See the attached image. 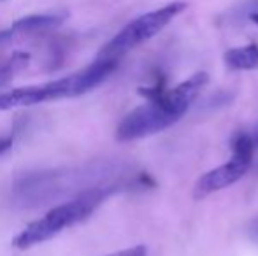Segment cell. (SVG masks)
Segmentation results:
<instances>
[{
  "mask_svg": "<svg viewBox=\"0 0 258 256\" xmlns=\"http://www.w3.org/2000/svg\"><path fill=\"white\" fill-rule=\"evenodd\" d=\"M118 62L119 60L97 56L85 68L74 72V74L65 75V77L0 93V111L16 109V107H30L35 106V104L85 95V93L92 92L97 86L102 84L105 79L116 70Z\"/></svg>",
  "mask_w": 258,
  "mask_h": 256,
  "instance_id": "1",
  "label": "cell"
},
{
  "mask_svg": "<svg viewBox=\"0 0 258 256\" xmlns=\"http://www.w3.org/2000/svg\"><path fill=\"white\" fill-rule=\"evenodd\" d=\"M119 186H97V188L86 190V192L76 195L67 202L49 209L42 218L27 225L16 237L13 239V246L16 249H30V247L42 244L46 240L56 237L63 230L72 228L78 223L88 219L109 195L119 192Z\"/></svg>",
  "mask_w": 258,
  "mask_h": 256,
  "instance_id": "2",
  "label": "cell"
},
{
  "mask_svg": "<svg viewBox=\"0 0 258 256\" xmlns=\"http://www.w3.org/2000/svg\"><path fill=\"white\" fill-rule=\"evenodd\" d=\"M184 9H186V4L184 2H172V4H167V6L160 7V9H156V11H151V13H146V14H143V16L136 18V20L130 21L126 27H123L121 30L100 49L99 56H102V58L119 60L123 55L132 51L134 48H137V46H141L143 42L155 37L156 34H160V32H162L174 18L179 16Z\"/></svg>",
  "mask_w": 258,
  "mask_h": 256,
  "instance_id": "3",
  "label": "cell"
},
{
  "mask_svg": "<svg viewBox=\"0 0 258 256\" xmlns=\"http://www.w3.org/2000/svg\"><path fill=\"white\" fill-rule=\"evenodd\" d=\"M253 151H255V139L246 132L235 133L232 139L230 161L206 172L202 178H199V181L194 186V197L201 200V198L209 197L211 193L228 188L235 181H239L251 167Z\"/></svg>",
  "mask_w": 258,
  "mask_h": 256,
  "instance_id": "4",
  "label": "cell"
},
{
  "mask_svg": "<svg viewBox=\"0 0 258 256\" xmlns=\"http://www.w3.org/2000/svg\"><path fill=\"white\" fill-rule=\"evenodd\" d=\"M181 118L169 109L162 100H148V104L130 111L116 128V139L119 142L143 139L162 130L172 127Z\"/></svg>",
  "mask_w": 258,
  "mask_h": 256,
  "instance_id": "5",
  "label": "cell"
},
{
  "mask_svg": "<svg viewBox=\"0 0 258 256\" xmlns=\"http://www.w3.org/2000/svg\"><path fill=\"white\" fill-rule=\"evenodd\" d=\"M65 14L58 13H48V14H32V16L21 18V20L14 21L9 28L0 30V44L13 41L16 37H27V35L42 34V32L53 30V28L60 27L65 20Z\"/></svg>",
  "mask_w": 258,
  "mask_h": 256,
  "instance_id": "6",
  "label": "cell"
},
{
  "mask_svg": "<svg viewBox=\"0 0 258 256\" xmlns=\"http://www.w3.org/2000/svg\"><path fill=\"white\" fill-rule=\"evenodd\" d=\"M225 63L234 70H256L258 68V44L249 42L241 48L228 49L225 53Z\"/></svg>",
  "mask_w": 258,
  "mask_h": 256,
  "instance_id": "7",
  "label": "cell"
},
{
  "mask_svg": "<svg viewBox=\"0 0 258 256\" xmlns=\"http://www.w3.org/2000/svg\"><path fill=\"white\" fill-rule=\"evenodd\" d=\"M30 56L27 53H16L11 58L0 62V86L7 84L23 67H27Z\"/></svg>",
  "mask_w": 258,
  "mask_h": 256,
  "instance_id": "8",
  "label": "cell"
},
{
  "mask_svg": "<svg viewBox=\"0 0 258 256\" xmlns=\"http://www.w3.org/2000/svg\"><path fill=\"white\" fill-rule=\"evenodd\" d=\"M107 256H146V247L144 246H134V247H128V249L116 251V253H111Z\"/></svg>",
  "mask_w": 258,
  "mask_h": 256,
  "instance_id": "9",
  "label": "cell"
},
{
  "mask_svg": "<svg viewBox=\"0 0 258 256\" xmlns=\"http://www.w3.org/2000/svg\"><path fill=\"white\" fill-rule=\"evenodd\" d=\"M13 147V137H0V154L9 151Z\"/></svg>",
  "mask_w": 258,
  "mask_h": 256,
  "instance_id": "10",
  "label": "cell"
},
{
  "mask_svg": "<svg viewBox=\"0 0 258 256\" xmlns=\"http://www.w3.org/2000/svg\"><path fill=\"white\" fill-rule=\"evenodd\" d=\"M249 20L255 21V23L258 25V13H251V14H249Z\"/></svg>",
  "mask_w": 258,
  "mask_h": 256,
  "instance_id": "11",
  "label": "cell"
},
{
  "mask_svg": "<svg viewBox=\"0 0 258 256\" xmlns=\"http://www.w3.org/2000/svg\"><path fill=\"white\" fill-rule=\"evenodd\" d=\"M256 142H258V137H256Z\"/></svg>",
  "mask_w": 258,
  "mask_h": 256,
  "instance_id": "12",
  "label": "cell"
}]
</instances>
